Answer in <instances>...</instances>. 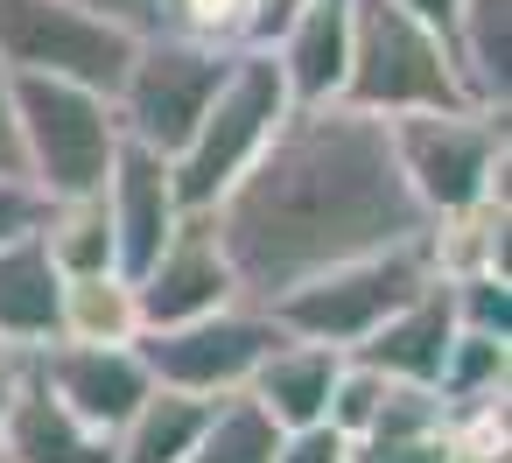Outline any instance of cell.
Instances as JSON below:
<instances>
[{
    "mask_svg": "<svg viewBox=\"0 0 512 463\" xmlns=\"http://www.w3.org/2000/svg\"><path fill=\"white\" fill-rule=\"evenodd\" d=\"M99 197H106V225H113V267H120L127 281H134V274L169 246V232L190 218V204L176 197L169 155H155V148H141V141H120V155H113Z\"/></svg>",
    "mask_w": 512,
    "mask_h": 463,
    "instance_id": "obj_10",
    "label": "cell"
},
{
    "mask_svg": "<svg viewBox=\"0 0 512 463\" xmlns=\"http://www.w3.org/2000/svg\"><path fill=\"white\" fill-rule=\"evenodd\" d=\"M15 379H22V358H15V351H0V414H8V393H15Z\"/></svg>",
    "mask_w": 512,
    "mask_h": 463,
    "instance_id": "obj_29",
    "label": "cell"
},
{
    "mask_svg": "<svg viewBox=\"0 0 512 463\" xmlns=\"http://www.w3.org/2000/svg\"><path fill=\"white\" fill-rule=\"evenodd\" d=\"M239 281H232V260L218 246V225L211 211H190L169 246L134 274V302H141V330H162V323H183V316H204L218 302H232Z\"/></svg>",
    "mask_w": 512,
    "mask_h": 463,
    "instance_id": "obj_11",
    "label": "cell"
},
{
    "mask_svg": "<svg viewBox=\"0 0 512 463\" xmlns=\"http://www.w3.org/2000/svg\"><path fill=\"white\" fill-rule=\"evenodd\" d=\"M351 463H463V449H456V421L358 435V442H351Z\"/></svg>",
    "mask_w": 512,
    "mask_h": 463,
    "instance_id": "obj_24",
    "label": "cell"
},
{
    "mask_svg": "<svg viewBox=\"0 0 512 463\" xmlns=\"http://www.w3.org/2000/svg\"><path fill=\"white\" fill-rule=\"evenodd\" d=\"M43 253L57 260V274H99L113 267V225H106V197H57L43 218Z\"/></svg>",
    "mask_w": 512,
    "mask_h": 463,
    "instance_id": "obj_21",
    "label": "cell"
},
{
    "mask_svg": "<svg viewBox=\"0 0 512 463\" xmlns=\"http://www.w3.org/2000/svg\"><path fill=\"white\" fill-rule=\"evenodd\" d=\"M22 365H29L78 421H92V428H106V435H113V428L141 407V393L155 386L134 344H71V337H50V344H36Z\"/></svg>",
    "mask_w": 512,
    "mask_h": 463,
    "instance_id": "obj_12",
    "label": "cell"
},
{
    "mask_svg": "<svg viewBox=\"0 0 512 463\" xmlns=\"http://www.w3.org/2000/svg\"><path fill=\"white\" fill-rule=\"evenodd\" d=\"M57 337H71V344H134L141 337L134 281L120 267L64 274V288H57Z\"/></svg>",
    "mask_w": 512,
    "mask_h": 463,
    "instance_id": "obj_20",
    "label": "cell"
},
{
    "mask_svg": "<svg viewBox=\"0 0 512 463\" xmlns=\"http://www.w3.org/2000/svg\"><path fill=\"white\" fill-rule=\"evenodd\" d=\"M274 463H351V442L330 421H302V428H281Z\"/></svg>",
    "mask_w": 512,
    "mask_h": 463,
    "instance_id": "obj_26",
    "label": "cell"
},
{
    "mask_svg": "<svg viewBox=\"0 0 512 463\" xmlns=\"http://www.w3.org/2000/svg\"><path fill=\"white\" fill-rule=\"evenodd\" d=\"M204 421H211V400H204V393L148 386L141 407L113 428V463H183Z\"/></svg>",
    "mask_w": 512,
    "mask_h": 463,
    "instance_id": "obj_19",
    "label": "cell"
},
{
    "mask_svg": "<svg viewBox=\"0 0 512 463\" xmlns=\"http://www.w3.org/2000/svg\"><path fill=\"white\" fill-rule=\"evenodd\" d=\"M400 8H414V15H428V22H435V29H442V15H449V8H456V0H400Z\"/></svg>",
    "mask_w": 512,
    "mask_h": 463,
    "instance_id": "obj_30",
    "label": "cell"
},
{
    "mask_svg": "<svg viewBox=\"0 0 512 463\" xmlns=\"http://www.w3.org/2000/svg\"><path fill=\"white\" fill-rule=\"evenodd\" d=\"M15 141H22V176L57 204V197H92L127 134L106 92L64 78H15Z\"/></svg>",
    "mask_w": 512,
    "mask_h": 463,
    "instance_id": "obj_5",
    "label": "cell"
},
{
    "mask_svg": "<svg viewBox=\"0 0 512 463\" xmlns=\"http://www.w3.org/2000/svg\"><path fill=\"white\" fill-rule=\"evenodd\" d=\"M211 225L246 302H274L337 260L428 232L421 204L393 169L386 120L344 99L288 106L274 141L211 204Z\"/></svg>",
    "mask_w": 512,
    "mask_h": 463,
    "instance_id": "obj_1",
    "label": "cell"
},
{
    "mask_svg": "<svg viewBox=\"0 0 512 463\" xmlns=\"http://www.w3.org/2000/svg\"><path fill=\"white\" fill-rule=\"evenodd\" d=\"M288 85H281V64H274V50H232V64H225V78H218V92H211V106L197 113V127H190V141L169 155V176H176V197L190 204V211H211L239 176H246V162L274 141V127L288 120Z\"/></svg>",
    "mask_w": 512,
    "mask_h": 463,
    "instance_id": "obj_2",
    "label": "cell"
},
{
    "mask_svg": "<svg viewBox=\"0 0 512 463\" xmlns=\"http://www.w3.org/2000/svg\"><path fill=\"white\" fill-rule=\"evenodd\" d=\"M78 8H92V15H106V22H120V29H155V0H78Z\"/></svg>",
    "mask_w": 512,
    "mask_h": 463,
    "instance_id": "obj_28",
    "label": "cell"
},
{
    "mask_svg": "<svg viewBox=\"0 0 512 463\" xmlns=\"http://www.w3.org/2000/svg\"><path fill=\"white\" fill-rule=\"evenodd\" d=\"M274 442H281V428L246 393H218L211 421L197 428V442H190L183 463H274Z\"/></svg>",
    "mask_w": 512,
    "mask_h": 463,
    "instance_id": "obj_22",
    "label": "cell"
},
{
    "mask_svg": "<svg viewBox=\"0 0 512 463\" xmlns=\"http://www.w3.org/2000/svg\"><path fill=\"white\" fill-rule=\"evenodd\" d=\"M442 50L463 106L512 113V0H456L442 15Z\"/></svg>",
    "mask_w": 512,
    "mask_h": 463,
    "instance_id": "obj_16",
    "label": "cell"
},
{
    "mask_svg": "<svg viewBox=\"0 0 512 463\" xmlns=\"http://www.w3.org/2000/svg\"><path fill=\"white\" fill-rule=\"evenodd\" d=\"M337 358L344 351H330V344H316V337H274L267 351H260V365L246 372V400L274 421V428H302V421H323V400H330V379H337Z\"/></svg>",
    "mask_w": 512,
    "mask_h": 463,
    "instance_id": "obj_17",
    "label": "cell"
},
{
    "mask_svg": "<svg viewBox=\"0 0 512 463\" xmlns=\"http://www.w3.org/2000/svg\"><path fill=\"white\" fill-rule=\"evenodd\" d=\"M0 176H22V141H15V78L0 64Z\"/></svg>",
    "mask_w": 512,
    "mask_h": 463,
    "instance_id": "obj_27",
    "label": "cell"
},
{
    "mask_svg": "<svg viewBox=\"0 0 512 463\" xmlns=\"http://www.w3.org/2000/svg\"><path fill=\"white\" fill-rule=\"evenodd\" d=\"M267 50H274L295 106H330L344 92V64H351V0H295Z\"/></svg>",
    "mask_w": 512,
    "mask_h": 463,
    "instance_id": "obj_14",
    "label": "cell"
},
{
    "mask_svg": "<svg viewBox=\"0 0 512 463\" xmlns=\"http://www.w3.org/2000/svg\"><path fill=\"white\" fill-rule=\"evenodd\" d=\"M386 141H393V169L428 225L505 190V113H484V106L393 113Z\"/></svg>",
    "mask_w": 512,
    "mask_h": 463,
    "instance_id": "obj_3",
    "label": "cell"
},
{
    "mask_svg": "<svg viewBox=\"0 0 512 463\" xmlns=\"http://www.w3.org/2000/svg\"><path fill=\"white\" fill-rule=\"evenodd\" d=\"M344 106L358 113H428V106H463L442 29L400 0H351V64H344Z\"/></svg>",
    "mask_w": 512,
    "mask_h": 463,
    "instance_id": "obj_4",
    "label": "cell"
},
{
    "mask_svg": "<svg viewBox=\"0 0 512 463\" xmlns=\"http://www.w3.org/2000/svg\"><path fill=\"white\" fill-rule=\"evenodd\" d=\"M225 64H232V50H218V43H197L183 29H141L127 71L113 85L120 134L141 141V148H155V155H176L190 141L197 113L211 106Z\"/></svg>",
    "mask_w": 512,
    "mask_h": 463,
    "instance_id": "obj_7",
    "label": "cell"
},
{
    "mask_svg": "<svg viewBox=\"0 0 512 463\" xmlns=\"http://www.w3.org/2000/svg\"><path fill=\"white\" fill-rule=\"evenodd\" d=\"M0 463H113V435L78 421L29 365L0 414Z\"/></svg>",
    "mask_w": 512,
    "mask_h": 463,
    "instance_id": "obj_15",
    "label": "cell"
},
{
    "mask_svg": "<svg viewBox=\"0 0 512 463\" xmlns=\"http://www.w3.org/2000/svg\"><path fill=\"white\" fill-rule=\"evenodd\" d=\"M449 337H456V302H449V281L428 274L379 330H365L351 344V358H365L372 372H386L400 386H435V372L449 358Z\"/></svg>",
    "mask_w": 512,
    "mask_h": 463,
    "instance_id": "obj_13",
    "label": "cell"
},
{
    "mask_svg": "<svg viewBox=\"0 0 512 463\" xmlns=\"http://www.w3.org/2000/svg\"><path fill=\"white\" fill-rule=\"evenodd\" d=\"M274 337H281V323H274L260 302L232 295V302H218V309H204V316L141 330L134 351H141V365H148L155 386H183V393L218 400V393H239V386H246V372L260 365V351H267Z\"/></svg>",
    "mask_w": 512,
    "mask_h": 463,
    "instance_id": "obj_9",
    "label": "cell"
},
{
    "mask_svg": "<svg viewBox=\"0 0 512 463\" xmlns=\"http://www.w3.org/2000/svg\"><path fill=\"white\" fill-rule=\"evenodd\" d=\"M442 281H449V302H456V330H477V337H505L512 344V281L498 267L442 274Z\"/></svg>",
    "mask_w": 512,
    "mask_h": 463,
    "instance_id": "obj_23",
    "label": "cell"
},
{
    "mask_svg": "<svg viewBox=\"0 0 512 463\" xmlns=\"http://www.w3.org/2000/svg\"><path fill=\"white\" fill-rule=\"evenodd\" d=\"M435 274L428 260V232L421 239H400V246H379V253H358V260H337L309 281H295L288 295L260 302L288 337H316L330 351H351L365 330H379L421 281Z\"/></svg>",
    "mask_w": 512,
    "mask_h": 463,
    "instance_id": "obj_6",
    "label": "cell"
},
{
    "mask_svg": "<svg viewBox=\"0 0 512 463\" xmlns=\"http://www.w3.org/2000/svg\"><path fill=\"white\" fill-rule=\"evenodd\" d=\"M134 57V29L78 8V0H0V64L8 78H64L113 99Z\"/></svg>",
    "mask_w": 512,
    "mask_h": 463,
    "instance_id": "obj_8",
    "label": "cell"
},
{
    "mask_svg": "<svg viewBox=\"0 0 512 463\" xmlns=\"http://www.w3.org/2000/svg\"><path fill=\"white\" fill-rule=\"evenodd\" d=\"M43 218H50V197H43L29 176H0V246L43 232Z\"/></svg>",
    "mask_w": 512,
    "mask_h": 463,
    "instance_id": "obj_25",
    "label": "cell"
},
{
    "mask_svg": "<svg viewBox=\"0 0 512 463\" xmlns=\"http://www.w3.org/2000/svg\"><path fill=\"white\" fill-rule=\"evenodd\" d=\"M57 288H64V274L43 253V232L0 246V351L29 358L36 344L57 337Z\"/></svg>",
    "mask_w": 512,
    "mask_h": 463,
    "instance_id": "obj_18",
    "label": "cell"
}]
</instances>
